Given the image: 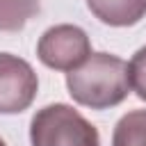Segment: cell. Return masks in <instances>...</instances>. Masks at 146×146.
Listing matches in <instances>:
<instances>
[{"instance_id": "277c9868", "label": "cell", "mask_w": 146, "mask_h": 146, "mask_svg": "<svg viewBox=\"0 0 146 146\" xmlns=\"http://www.w3.org/2000/svg\"><path fill=\"white\" fill-rule=\"evenodd\" d=\"M39 80L34 68L9 52H0V114L27 110L36 96Z\"/></svg>"}, {"instance_id": "5b68a950", "label": "cell", "mask_w": 146, "mask_h": 146, "mask_svg": "<svg viewBox=\"0 0 146 146\" xmlns=\"http://www.w3.org/2000/svg\"><path fill=\"white\" fill-rule=\"evenodd\" d=\"M89 11L105 25L128 27L144 18L146 0H87Z\"/></svg>"}, {"instance_id": "ba28073f", "label": "cell", "mask_w": 146, "mask_h": 146, "mask_svg": "<svg viewBox=\"0 0 146 146\" xmlns=\"http://www.w3.org/2000/svg\"><path fill=\"white\" fill-rule=\"evenodd\" d=\"M128 73H130V89L146 100V46L139 48L135 52V57L128 64Z\"/></svg>"}, {"instance_id": "7a4b0ae2", "label": "cell", "mask_w": 146, "mask_h": 146, "mask_svg": "<svg viewBox=\"0 0 146 146\" xmlns=\"http://www.w3.org/2000/svg\"><path fill=\"white\" fill-rule=\"evenodd\" d=\"M32 146H100L98 130L71 105H46L30 123Z\"/></svg>"}, {"instance_id": "3957f363", "label": "cell", "mask_w": 146, "mask_h": 146, "mask_svg": "<svg viewBox=\"0 0 146 146\" xmlns=\"http://www.w3.org/2000/svg\"><path fill=\"white\" fill-rule=\"evenodd\" d=\"M39 59L55 71H73L91 55L89 36L78 25H55L46 30L36 43Z\"/></svg>"}, {"instance_id": "6da1fadb", "label": "cell", "mask_w": 146, "mask_h": 146, "mask_svg": "<svg viewBox=\"0 0 146 146\" xmlns=\"http://www.w3.org/2000/svg\"><path fill=\"white\" fill-rule=\"evenodd\" d=\"M66 87L73 100L84 107H114L130 94L128 62L110 52H91L80 66L66 73Z\"/></svg>"}, {"instance_id": "8992f818", "label": "cell", "mask_w": 146, "mask_h": 146, "mask_svg": "<svg viewBox=\"0 0 146 146\" xmlns=\"http://www.w3.org/2000/svg\"><path fill=\"white\" fill-rule=\"evenodd\" d=\"M112 146H146V110H132L119 119Z\"/></svg>"}, {"instance_id": "52a82bcc", "label": "cell", "mask_w": 146, "mask_h": 146, "mask_svg": "<svg viewBox=\"0 0 146 146\" xmlns=\"http://www.w3.org/2000/svg\"><path fill=\"white\" fill-rule=\"evenodd\" d=\"M34 14H39V0H0V30L18 32Z\"/></svg>"}, {"instance_id": "9c48e42d", "label": "cell", "mask_w": 146, "mask_h": 146, "mask_svg": "<svg viewBox=\"0 0 146 146\" xmlns=\"http://www.w3.org/2000/svg\"><path fill=\"white\" fill-rule=\"evenodd\" d=\"M0 146H7V144H5V141H2V139H0Z\"/></svg>"}]
</instances>
